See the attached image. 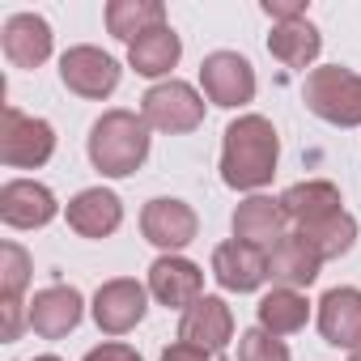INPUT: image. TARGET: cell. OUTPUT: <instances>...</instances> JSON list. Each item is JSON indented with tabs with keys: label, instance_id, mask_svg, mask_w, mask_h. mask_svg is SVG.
Returning a JSON list of instances; mask_svg holds the SVG:
<instances>
[{
	"label": "cell",
	"instance_id": "obj_1",
	"mask_svg": "<svg viewBox=\"0 0 361 361\" xmlns=\"http://www.w3.org/2000/svg\"><path fill=\"white\" fill-rule=\"evenodd\" d=\"M276 157H281V140L272 119L264 115H243L226 128V145H221V178L234 192H259L264 183H272L276 174Z\"/></svg>",
	"mask_w": 361,
	"mask_h": 361
},
{
	"label": "cell",
	"instance_id": "obj_2",
	"mask_svg": "<svg viewBox=\"0 0 361 361\" xmlns=\"http://www.w3.org/2000/svg\"><path fill=\"white\" fill-rule=\"evenodd\" d=\"M149 157V123L136 111H106L90 128V161L94 170L123 178L136 174Z\"/></svg>",
	"mask_w": 361,
	"mask_h": 361
},
{
	"label": "cell",
	"instance_id": "obj_3",
	"mask_svg": "<svg viewBox=\"0 0 361 361\" xmlns=\"http://www.w3.org/2000/svg\"><path fill=\"white\" fill-rule=\"evenodd\" d=\"M302 102L310 115H319L323 123H336V128H357L361 123V73L353 68H340V64H327V68H314L302 85Z\"/></svg>",
	"mask_w": 361,
	"mask_h": 361
},
{
	"label": "cell",
	"instance_id": "obj_4",
	"mask_svg": "<svg viewBox=\"0 0 361 361\" xmlns=\"http://www.w3.org/2000/svg\"><path fill=\"white\" fill-rule=\"evenodd\" d=\"M140 119L153 132H170V136H183L196 132L204 123V98L188 85V81H161L153 90H145L140 98Z\"/></svg>",
	"mask_w": 361,
	"mask_h": 361
},
{
	"label": "cell",
	"instance_id": "obj_5",
	"mask_svg": "<svg viewBox=\"0 0 361 361\" xmlns=\"http://www.w3.org/2000/svg\"><path fill=\"white\" fill-rule=\"evenodd\" d=\"M51 153H56L51 123L22 115L18 106H5V119H0V161L13 170H35V166L51 161Z\"/></svg>",
	"mask_w": 361,
	"mask_h": 361
},
{
	"label": "cell",
	"instance_id": "obj_6",
	"mask_svg": "<svg viewBox=\"0 0 361 361\" xmlns=\"http://www.w3.org/2000/svg\"><path fill=\"white\" fill-rule=\"evenodd\" d=\"M200 85L213 106H247L255 98V68L238 51H213L200 64Z\"/></svg>",
	"mask_w": 361,
	"mask_h": 361
},
{
	"label": "cell",
	"instance_id": "obj_7",
	"mask_svg": "<svg viewBox=\"0 0 361 361\" xmlns=\"http://www.w3.org/2000/svg\"><path fill=\"white\" fill-rule=\"evenodd\" d=\"M60 81L77 94V98H111L119 85V64L102 51V47H68L60 56Z\"/></svg>",
	"mask_w": 361,
	"mask_h": 361
},
{
	"label": "cell",
	"instance_id": "obj_8",
	"mask_svg": "<svg viewBox=\"0 0 361 361\" xmlns=\"http://www.w3.org/2000/svg\"><path fill=\"white\" fill-rule=\"evenodd\" d=\"M149 293L170 310H192L204 298V272L183 255H161L149 268Z\"/></svg>",
	"mask_w": 361,
	"mask_h": 361
},
{
	"label": "cell",
	"instance_id": "obj_9",
	"mask_svg": "<svg viewBox=\"0 0 361 361\" xmlns=\"http://www.w3.org/2000/svg\"><path fill=\"white\" fill-rule=\"evenodd\" d=\"M196 230H200V221H196L192 204L170 200V196L149 200L145 213H140V234H145L153 247H161V251H183V247L196 238Z\"/></svg>",
	"mask_w": 361,
	"mask_h": 361
},
{
	"label": "cell",
	"instance_id": "obj_10",
	"mask_svg": "<svg viewBox=\"0 0 361 361\" xmlns=\"http://www.w3.org/2000/svg\"><path fill=\"white\" fill-rule=\"evenodd\" d=\"M60 213L51 188L35 183V178H13V183L0 188V217L13 230H39Z\"/></svg>",
	"mask_w": 361,
	"mask_h": 361
},
{
	"label": "cell",
	"instance_id": "obj_11",
	"mask_svg": "<svg viewBox=\"0 0 361 361\" xmlns=\"http://www.w3.org/2000/svg\"><path fill=\"white\" fill-rule=\"evenodd\" d=\"M140 319H145V285H136L132 276L106 281V285L94 293V323H98L106 336H123V331H132Z\"/></svg>",
	"mask_w": 361,
	"mask_h": 361
},
{
	"label": "cell",
	"instance_id": "obj_12",
	"mask_svg": "<svg viewBox=\"0 0 361 361\" xmlns=\"http://www.w3.org/2000/svg\"><path fill=\"white\" fill-rule=\"evenodd\" d=\"M85 314V302L73 285H51V289H39L30 310H26V323L43 336V340H64Z\"/></svg>",
	"mask_w": 361,
	"mask_h": 361
},
{
	"label": "cell",
	"instance_id": "obj_13",
	"mask_svg": "<svg viewBox=\"0 0 361 361\" xmlns=\"http://www.w3.org/2000/svg\"><path fill=\"white\" fill-rule=\"evenodd\" d=\"M340 204H344V200H340L336 183H327V178H310V183H293V188L281 196L285 221H293V226H298V234H310V230H319L323 221H331L336 213H344Z\"/></svg>",
	"mask_w": 361,
	"mask_h": 361
},
{
	"label": "cell",
	"instance_id": "obj_14",
	"mask_svg": "<svg viewBox=\"0 0 361 361\" xmlns=\"http://www.w3.org/2000/svg\"><path fill=\"white\" fill-rule=\"evenodd\" d=\"M213 276L230 293H255L268 281V255L251 243H221L213 251Z\"/></svg>",
	"mask_w": 361,
	"mask_h": 361
},
{
	"label": "cell",
	"instance_id": "obj_15",
	"mask_svg": "<svg viewBox=\"0 0 361 361\" xmlns=\"http://www.w3.org/2000/svg\"><path fill=\"white\" fill-rule=\"evenodd\" d=\"M319 331L331 348L353 353L361 344V289H353V285L327 289L319 302Z\"/></svg>",
	"mask_w": 361,
	"mask_h": 361
},
{
	"label": "cell",
	"instance_id": "obj_16",
	"mask_svg": "<svg viewBox=\"0 0 361 361\" xmlns=\"http://www.w3.org/2000/svg\"><path fill=\"white\" fill-rule=\"evenodd\" d=\"M230 336H234V314L221 298H209V293L178 319V340H188L204 353H226Z\"/></svg>",
	"mask_w": 361,
	"mask_h": 361
},
{
	"label": "cell",
	"instance_id": "obj_17",
	"mask_svg": "<svg viewBox=\"0 0 361 361\" xmlns=\"http://www.w3.org/2000/svg\"><path fill=\"white\" fill-rule=\"evenodd\" d=\"M0 47L13 68H39L51 56V26L39 13H13L0 30Z\"/></svg>",
	"mask_w": 361,
	"mask_h": 361
},
{
	"label": "cell",
	"instance_id": "obj_18",
	"mask_svg": "<svg viewBox=\"0 0 361 361\" xmlns=\"http://www.w3.org/2000/svg\"><path fill=\"white\" fill-rule=\"evenodd\" d=\"M123 221V204L115 192H102V188H85L68 200V226L81 234V238H106L115 234Z\"/></svg>",
	"mask_w": 361,
	"mask_h": 361
},
{
	"label": "cell",
	"instance_id": "obj_19",
	"mask_svg": "<svg viewBox=\"0 0 361 361\" xmlns=\"http://www.w3.org/2000/svg\"><path fill=\"white\" fill-rule=\"evenodd\" d=\"M234 238L251 247H276L285 238V209L272 196H247L234 209Z\"/></svg>",
	"mask_w": 361,
	"mask_h": 361
},
{
	"label": "cell",
	"instance_id": "obj_20",
	"mask_svg": "<svg viewBox=\"0 0 361 361\" xmlns=\"http://www.w3.org/2000/svg\"><path fill=\"white\" fill-rule=\"evenodd\" d=\"M319 268H323V255H319V251L310 247V238H302L298 230H293V234H285V238L272 247V255H268V276H272V281H281L285 289L314 285Z\"/></svg>",
	"mask_w": 361,
	"mask_h": 361
},
{
	"label": "cell",
	"instance_id": "obj_21",
	"mask_svg": "<svg viewBox=\"0 0 361 361\" xmlns=\"http://www.w3.org/2000/svg\"><path fill=\"white\" fill-rule=\"evenodd\" d=\"M178 56H183V43H178V35L170 26H157L149 35H140L136 43H128V64L140 73V77H166Z\"/></svg>",
	"mask_w": 361,
	"mask_h": 361
},
{
	"label": "cell",
	"instance_id": "obj_22",
	"mask_svg": "<svg viewBox=\"0 0 361 361\" xmlns=\"http://www.w3.org/2000/svg\"><path fill=\"white\" fill-rule=\"evenodd\" d=\"M319 47H323V39H319V30H314L306 18L281 22V26H272V35H268V51H272V60H281L285 68H306V64H314Z\"/></svg>",
	"mask_w": 361,
	"mask_h": 361
},
{
	"label": "cell",
	"instance_id": "obj_23",
	"mask_svg": "<svg viewBox=\"0 0 361 361\" xmlns=\"http://www.w3.org/2000/svg\"><path fill=\"white\" fill-rule=\"evenodd\" d=\"M166 26V9L161 0H111L106 5V30L123 43H136L140 35Z\"/></svg>",
	"mask_w": 361,
	"mask_h": 361
},
{
	"label": "cell",
	"instance_id": "obj_24",
	"mask_svg": "<svg viewBox=\"0 0 361 361\" xmlns=\"http://www.w3.org/2000/svg\"><path fill=\"white\" fill-rule=\"evenodd\" d=\"M259 327L264 331H272V336H293V331H302L306 327V319H310V302L298 293V289H272V293H264L259 298Z\"/></svg>",
	"mask_w": 361,
	"mask_h": 361
},
{
	"label": "cell",
	"instance_id": "obj_25",
	"mask_svg": "<svg viewBox=\"0 0 361 361\" xmlns=\"http://www.w3.org/2000/svg\"><path fill=\"white\" fill-rule=\"evenodd\" d=\"M302 238H310V247H314L323 259H340V255L357 243V221H353L348 213H336L331 221H323L319 230H310V234H302Z\"/></svg>",
	"mask_w": 361,
	"mask_h": 361
},
{
	"label": "cell",
	"instance_id": "obj_26",
	"mask_svg": "<svg viewBox=\"0 0 361 361\" xmlns=\"http://www.w3.org/2000/svg\"><path fill=\"white\" fill-rule=\"evenodd\" d=\"M30 285V255L18 243L0 247V302H22V289Z\"/></svg>",
	"mask_w": 361,
	"mask_h": 361
},
{
	"label": "cell",
	"instance_id": "obj_27",
	"mask_svg": "<svg viewBox=\"0 0 361 361\" xmlns=\"http://www.w3.org/2000/svg\"><path fill=\"white\" fill-rule=\"evenodd\" d=\"M238 361H289V348L272 331L251 327V331L238 336Z\"/></svg>",
	"mask_w": 361,
	"mask_h": 361
},
{
	"label": "cell",
	"instance_id": "obj_28",
	"mask_svg": "<svg viewBox=\"0 0 361 361\" xmlns=\"http://www.w3.org/2000/svg\"><path fill=\"white\" fill-rule=\"evenodd\" d=\"M264 13L281 26V22H298V18H306V5H302V0H264Z\"/></svg>",
	"mask_w": 361,
	"mask_h": 361
},
{
	"label": "cell",
	"instance_id": "obj_29",
	"mask_svg": "<svg viewBox=\"0 0 361 361\" xmlns=\"http://www.w3.org/2000/svg\"><path fill=\"white\" fill-rule=\"evenodd\" d=\"M85 361H145V357L128 344H98V348L85 353Z\"/></svg>",
	"mask_w": 361,
	"mask_h": 361
},
{
	"label": "cell",
	"instance_id": "obj_30",
	"mask_svg": "<svg viewBox=\"0 0 361 361\" xmlns=\"http://www.w3.org/2000/svg\"><path fill=\"white\" fill-rule=\"evenodd\" d=\"M161 361H213V353H204V348H196L188 340H178V344H170L161 353Z\"/></svg>",
	"mask_w": 361,
	"mask_h": 361
},
{
	"label": "cell",
	"instance_id": "obj_31",
	"mask_svg": "<svg viewBox=\"0 0 361 361\" xmlns=\"http://www.w3.org/2000/svg\"><path fill=\"white\" fill-rule=\"evenodd\" d=\"M5 310V340H18L22 336V302H0Z\"/></svg>",
	"mask_w": 361,
	"mask_h": 361
},
{
	"label": "cell",
	"instance_id": "obj_32",
	"mask_svg": "<svg viewBox=\"0 0 361 361\" xmlns=\"http://www.w3.org/2000/svg\"><path fill=\"white\" fill-rule=\"evenodd\" d=\"M348 357H353V361H361V344H357V348H353V353H348Z\"/></svg>",
	"mask_w": 361,
	"mask_h": 361
},
{
	"label": "cell",
	"instance_id": "obj_33",
	"mask_svg": "<svg viewBox=\"0 0 361 361\" xmlns=\"http://www.w3.org/2000/svg\"><path fill=\"white\" fill-rule=\"evenodd\" d=\"M35 361H60V357H35Z\"/></svg>",
	"mask_w": 361,
	"mask_h": 361
}]
</instances>
